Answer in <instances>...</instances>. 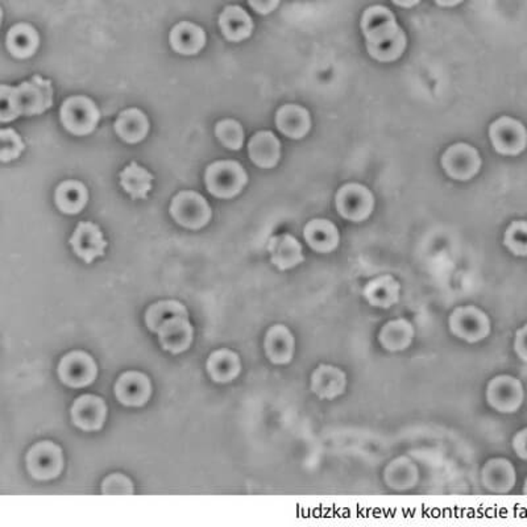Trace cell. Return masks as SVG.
Listing matches in <instances>:
<instances>
[{"label": "cell", "mask_w": 527, "mask_h": 527, "mask_svg": "<svg viewBox=\"0 0 527 527\" xmlns=\"http://www.w3.org/2000/svg\"><path fill=\"white\" fill-rule=\"evenodd\" d=\"M392 2H393L395 5H398V7L412 8L414 7V5H417L421 0H392Z\"/></svg>", "instance_id": "b9f144b4"}, {"label": "cell", "mask_w": 527, "mask_h": 527, "mask_svg": "<svg viewBox=\"0 0 527 527\" xmlns=\"http://www.w3.org/2000/svg\"><path fill=\"white\" fill-rule=\"evenodd\" d=\"M489 139L497 154L503 156H518L525 151L527 131L520 120L502 116L492 123L489 127Z\"/></svg>", "instance_id": "30bf717a"}, {"label": "cell", "mask_w": 527, "mask_h": 527, "mask_svg": "<svg viewBox=\"0 0 527 527\" xmlns=\"http://www.w3.org/2000/svg\"><path fill=\"white\" fill-rule=\"evenodd\" d=\"M482 482L492 493H509L517 482L513 462L506 458H492L482 470Z\"/></svg>", "instance_id": "ffe728a7"}, {"label": "cell", "mask_w": 527, "mask_h": 527, "mask_svg": "<svg viewBox=\"0 0 527 527\" xmlns=\"http://www.w3.org/2000/svg\"><path fill=\"white\" fill-rule=\"evenodd\" d=\"M512 447L518 458L527 462V427L515 433L512 439Z\"/></svg>", "instance_id": "ab89813d"}, {"label": "cell", "mask_w": 527, "mask_h": 527, "mask_svg": "<svg viewBox=\"0 0 527 527\" xmlns=\"http://www.w3.org/2000/svg\"><path fill=\"white\" fill-rule=\"evenodd\" d=\"M268 252L278 271H289L304 262L303 245L290 234L271 237Z\"/></svg>", "instance_id": "44dd1931"}, {"label": "cell", "mask_w": 527, "mask_h": 527, "mask_svg": "<svg viewBox=\"0 0 527 527\" xmlns=\"http://www.w3.org/2000/svg\"><path fill=\"white\" fill-rule=\"evenodd\" d=\"M523 494H526L527 496V477L525 480V484H523Z\"/></svg>", "instance_id": "ee69618b"}, {"label": "cell", "mask_w": 527, "mask_h": 527, "mask_svg": "<svg viewBox=\"0 0 527 527\" xmlns=\"http://www.w3.org/2000/svg\"><path fill=\"white\" fill-rule=\"evenodd\" d=\"M442 166L448 177L456 181L473 178L482 168L479 151L465 143L451 145L442 156Z\"/></svg>", "instance_id": "7c38bea8"}, {"label": "cell", "mask_w": 527, "mask_h": 527, "mask_svg": "<svg viewBox=\"0 0 527 527\" xmlns=\"http://www.w3.org/2000/svg\"><path fill=\"white\" fill-rule=\"evenodd\" d=\"M157 335L164 351L172 355H180L192 345L194 329L190 323L189 316H175L160 327Z\"/></svg>", "instance_id": "e0dca14e"}, {"label": "cell", "mask_w": 527, "mask_h": 527, "mask_svg": "<svg viewBox=\"0 0 527 527\" xmlns=\"http://www.w3.org/2000/svg\"><path fill=\"white\" fill-rule=\"evenodd\" d=\"M169 40L175 53L194 55L206 45V32L194 23L181 22L173 26Z\"/></svg>", "instance_id": "4316f807"}, {"label": "cell", "mask_w": 527, "mask_h": 527, "mask_svg": "<svg viewBox=\"0 0 527 527\" xmlns=\"http://www.w3.org/2000/svg\"><path fill=\"white\" fill-rule=\"evenodd\" d=\"M114 130L123 142L137 144L148 136L149 120L139 108H128L119 114Z\"/></svg>", "instance_id": "f1b7e54d"}, {"label": "cell", "mask_w": 527, "mask_h": 527, "mask_svg": "<svg viewBox=\"0 0 527 527\" xmlns=\"http://www.w3.org/2000/svg\"><path fill=\"white\" fill-rule=\"evenodd\" d=\"M503 245L518 257H527V222L515 221L506 228Z\"/></svg>", "instance_id": "d590c367"}, {"label": "cell", "mask_w": 527, "mask_h": 527, "mask_svg": "<svg viewBox=\"0 0 527 527\" xmlns=\"http://www.w3.org/2000/svg\"><path fill=\"white\" fill-rule=\"evenodd\" d=\"M264 351L269 362L274 365H286L295 353V338L285 324H273L266 331Z\"/></svg>", "instance_id": "d6986e66"}, {"label": "cell", "mask_w": 527, "mask_h": 527, "mask_svg": "<svg viewBox=\"0 0 527 527\" xmlns=\"http://www.w3.org/2000/svg\"><path fill=\"white\" fill-rule=\"evenodd\" d=\"M26 470L35 480L57 479L65 467L63 448L55 442L43 441L29 448L25 456Z\"/></svg>", "instance_id": "8992f818"}, {"label": "cell", "mask_w": 527, "mask_h": 527, "mask_svg": "<svg viewBox=\"0 0 527 527\" xmlns=\"http://www.w3.org/2000/svg\"><path fill=\"white\" fill-rule=\"evenodd\" d=\"M171 215L175 224L187 230H201L213 218L209 202L193 190H184L172 199Z\"/></svg>", "instance_id": "52a82bcc"}, {"label": "cell", "mask_w": 527, "mask_h": 527, "mask_svg": "<svg viewBox=\"0 0 527 527\" xmlns=\"http://www.w3.org/2000/svg\"><path fill=\"white\" fill-rule=\"evenodd\" d=\"M73 252L86 264L102 257L107 248L104 233L93 222H79L77 228L69 240Z\"/></svg>", "instance_id": "2e32d148"}, {"label": "cell", "mask_w": 527, "mask_h": 527, "mask_svg": "<svg viewBox=\"0 0 527 527\" xmlns=\"http://www.w3.org/2000/svg\"><path fill=\"white\" fill-rule=\"evenodd\" d=\"M175 316H189L186 307L180 301L164 300L152 303L145 312V324L149 331L157 333L160 327Z\"/></svg>", "instance_id": "836d02e7"}, {"label": "cell", "mask_w": 527, "mask_h": 527, "mask_svg": "<svg viewBox=\"0 0 527 527\" xmlns=\"http://www.w3.org/2000/svg\"><path fill=\"white\" fill-rule=\"evenodd\" d=\"M0 137H2L0 158H2L3 163L16 160L25 151V143L14 128H5V130L0 131Z\"/></svg>", "instance_id": "8d00e7d4"}, {"label": "cell", "mask_w": 527, "mask_h": 527, "mask_svg": "<svg viewBox=\"0 0 527 527\" xmlns=\"http://www.w3.org/2000/svg\"><path fill=\"white\" fill-rule=\"evenodd\" d=\"M0 122L8 123L19 116H36L53 105V85L49 79L34 75L19 86H0Z\"/></svg>", "instance_id": "7a4b0ae2"}, {"label": "cell", "mask_w": 527, "mask_h": 527, "mask_svg": "<svg viewBox=\"0 0 527 527\" xmlns=\"http://www.w3.org/2000/svg\"><path fill=\"white\" fill-rule=\"evenodd\" d=\"M102 493L108 496H118V494L134 493V484L130 477L123 473H111L102 482Z\"/></svg>", "instance_id": "74e56055"}, {"label": "cell", "mask_w": 527, "mask_h": 527, "mask_svg": "<svg viewBox=\"0 0 527 527\" xmlns=\"http://www.w3.org/2000/svg\"><path fill=\"white\" fill-rule=\"evenodd\" d=\"M58 377L69 388H86L98 377L95 360L85 351H72L58 363Z\"/></svg>", "instance_id": "8fae6325"}, {"label": "cell", "mask_w": 527, "mask_h": 527, "mask_svg": "<svg viewBox=\"0 0 527 527\" xmlns=\"http://www.w3.org/2000/svg\"><path fill=\"white\" fill-rule=\"evenodd\" d=\"M281 0H248L252 8L260 15L273 13L280 5Z\"/></svg>", "instance_id": "60d3db41"}, {"label": "cell", "mask_w": 527, "mask_h": 527, "mask_svg": "<svg viewBox=\"0 0 527 527\" xmlns=\"http://www.w3.org/2000/svg\"><path fill=\"white\" fill-rule=\"evenodd\" d=\"M347 385V373L338 365L319 364L310 377V391L319 400H336L345 393Z\"/></svg>", "instance_id": "9a60e30c"}, {"label": "cell", "mask_w": 527, "mask_h": 527, "mask_svg": "<svg viewBox=\"0 0 527 527\" xmlns=\"http://www.w3.org/2000/svg\"><path fill=\"white\" fill-rule=\"evenodd\" d=\"M487 403L500 414H513L525 401L522 383L512 374H497L485 389Z\"/></svg>", "instance_id": "ba28073f"}, {"label": "cell", "mask_w": 527, "mask_h": 527, "mask_svg": "<svg viewBox=\"0 0 527 527\" xmlns=\"http://www.w3.org/2000/svg\"><path fill=\"white\" fill-rule=\"evenodd\" d=\"M60 119L70 134L86 136L95 131L101 113L89 96L75 95L67 98L61 105Z\"/></svg>", "instance_id": "5b68a950"}, {"label": "cell", "mask_w": 527, "mask_h": 527, "mask_svg": "<svg viewBox=\"0 0 527 527\" xmlns=\"http://www.w3.org/2000/svg\"><path fill=\"white\" fill-rule=\"evenodd\" d=\"M206 369L213 382L228 383L239 376L242 372V362L236 353L222 348L211 353L207 359Z\"/></svg>", "instance_id": "f546056e"}, {"label": "cell", "mask_w": 527, "mask_h": 527, "mask_svg": "<svg viewBox=\"0 0 527 527\" xmlns=\"http://www.w3.org/2000/svg\"><path fill=\"white\" fill-rule=\"evenodd\" d=\"M114 393L122 405L128 408H142L151 400V379L143 372H124L116 380Z\"/></svg>", "instance_id": "5bb4252c"}, {"label": "cell", "mask_w": 527, "mask_h": 527, "mask_svg": "<svg viewBox=\"0 0 527 527\" xmlns=\"http://www.w3.org/2000/svg\"><path fill=\"white\" fill-rule=\"evenodd\" d=\"M434 2L441 7H455V5H461L462 0H434Z\"/></svg>", "instance_id": "7bdbcfd3"}, {"label": "cell", "mask_w": 527, "mask_h": 527, "mask_svg": "<svg viewBox=\"0 0 527 527\" xmlns=\"http://www.w3.org/2000/svg\"><path fill=\"white\" fill-rule=\"evenodd\" d=\"M362 31L369 55L380 63L398 60L405 52L406 35L391 10L383 5L369 7L363 14Z\"/></svg>", "instance_id": "6da1fadb"}, {"label": "cell", "mask_w": 527, "mask_h": 527, "mask_svg": "<svg viewBox=\"0 0 527 527\" xmlns=\"http://www.w3.org/2000/svg\"><path fill=\"white\" fill-rule=\"evenodd\" d=\"M278 131L290 139H303L312 128L309 111L298 104H285L277 111Z\"/></svg>", "instance_id": "83f0119b"}, {"label": "cell", "mask_w": 527, "mask_h": 527, "mask_svg": "<svg viewBox=\"0 0 527 527\" xmlns=\"http://www.w3.org/2000/svg\"><path fill=\"white\" fill-rule=\"evenodd\" d=\"M248 154L254 165L262 169H272L277 165L281 156L280 140L271 131H260L248 144Z\"/></svg>", "instance_id": "d4e9b609"}, {"label": "cell", "mask_w": 527, "mask_h": 527, "mask_svg": "<svg viewBox=\"0 0 527 527\" xmlns=\"http://www.w3.org/2000/svg\"><path fill=\"white\" fill-rule=\"evenodd\" d=\"M107 403L95 394H82L72 405L73 424L82 432H99L107 420Z\"/></svg>", "instance_id": "4fadbf2b"}, {"label": "cell", "mask_w": 527, "mask_h": 527, "mask_svg": "<svg viewBox=\"0 0 527 527\" xmlns=\"http://www.w3.org/2000/svg\"><path fill=\"white\" fill-rule=\"evenodd\" d=\"M219 26L228 41L240 43L247 40L254 32V20L240 5H227L219 16Z\"/></svg>", "instance_id": "484cf974"}, {"label": "cell", "mask_w": 527, "mask_h": 527, "mask_svg": "<svg viewBox=\"0 0 527 527\" xmlns=\"http://www.w3.org/2000/svg\"><path fill=\"white\" fill-rule=\"evenodd\" d=\"M415 338V329L406 318H395L386 322L380 329L377 341L383 350L397 353L408 350Z\"/></svg>", "instance_id": "7402d4cb"}, {"label": "cell", "mask_w": 527, "mask_h": 527, "mask_svg": "<svg viewBox=\"0 0 527 527\" xmlns=\"http://www.w3.org/2000/svg\"><path fill=\"white\" fill-rule=\"evenodd\" d=\"M8 52L19 60L32 57L39 48L40 37L36 28L26 23H19L7 32Z\"/></svg>", "instance_id": "1f68e13d"}, {"label": "cell", "mask_w": 527, "mask_h": 527, "mask_svg": "<svg viewBox=\"0 0 527 527\" xmlns=\"http://www.w3.org/2000/svg\"><path fill=\"white\" fill-rule=\"evenodd\" d=\"M448 329L459 341L476 344L491 335L492 322L482 307L476 304H462L451 313Z\"/></svg>", "instance_id": "3957f363"}, {"label": "cell", "mask_w": 527, "mask_h": 527, "mask_svg": "<svg viewBox=\"0 0 527 527\" xmlns=\"http://www.w3.org/2000/svg\"><path fill=\"white\" fill-rule=\"evenodd\" d=\"M403 288L400 281L391 274L372 278L363 289V297L374 309L389 310L401 300Z\"/></svg>", "instance_id": "ac0fdd59"}, {"label": "cell", "mask_w": 527, "mask_h": 527, "mask_svg": "<svg viewBox=\"0 0 527 527\" xmlns=\"http://www.w3.org/2000/svg\"><path fill=\"white\" fill-rule=\"evenodd\" d=\"M383 477L386 487L392 491L406 492L418 484L420 471L408 456H398L386 464Z\"/></svg>", "instance_id": "603a6c76"}, {"label": "cell", "mask_w": 527, "mask_h": 527, "mask_svg": "<svg viewBox=\"0 0 527 527\" xmlns=\"http://www.w3.org/2000/svg\"><path fill=\"white\" fill-rule=\"evenodd\" d=\"M513 348L515 355L527 363V323L515 331Z\"/></svg>", "instance_id": "f35d334b"}, {"label": "cell", "mask_w": 527, "mask_h": 527, "mask_svg": "<svg viewBox=\"0 0 527 527\" xmlns=\"http://www.w3.org/2000/svg\"><path fill=\"white\" fill-rule=\"evenodd\" d=\"M89 192L81 181L67 180L58 184L55 193V206L61 213L75 215L86 207Z\"/></svg>", "instance_id": "4dcf8cb0"}, {"label": "cell", "mask_w": 527, "mask_h": 527, "mask_svg": "<svg viewBox=\"0 0 527 527\" xmlns=\"http://www.w3.org/2000/svg\"><path fill=\"white\" fill-rule=\"evenodd\" d=\"M303 237L307 245L318 254H330L338 248L341 234L329 219H313L304 225Z\"/></svg>", "instance_id": "cb8c5ba5"}, {"label": "cell", "mask_w": 527, "mask_h": 527, "mask_svg": "<svg viewBox=\"0 0 527 527\" xmlns=\"http://www.w3.org/2000/svg\"><path fill=\"white\" fill-rule=\"evenodd\" d=\"M204 183L207 192L214 197L231 199L244 189L248 183V175L242 164L237 161H216L207 166Z\"/></svg>", "instance_id": "277c9868"}, {"label": "cell", "mask_w": 527, "mask_h": 527, "mask_svg": "<svg viewBox=\"0 0 527 527\" xmlns=\"http://www.w3.org/2000/svg\"><path fill=\"white\" fill-rule=\"evenodd\" d=\"M154 175L137 163H131L120 173V184L132 199H145L152 189Z\"/></svg>", "instance_id": "d6a6232c"}, {"label": "cell", "mask_w": 527, "mask_h": 527, "mask_svg": "<svg viewBox=\"0 0 527 527\" xmlns=\"http://www.w3.org/2000/svg\"><path fill=\"white\" fill-rule=\"evenodd\" d=\"M336 210L345 221H367L373 213L374 198L371 190L360 184H347L336 193Z\"/></svg>", "instance_id": "9c48e42d"}, {"label": "cell", "mask_w": 527, "mask_h": 527, "mask_svg": "<svg viewBox=\"0 0 527 527\" xmlns=\"http://www.w3.org/2000/svg\"><path fill=\"white\" fill-rule=\"evenodd\" d=\"M215 134L219 142L231 151H239L244 144V130L237 120L224 119L216 123Z\"/></svg>", "instance_id": "e575fe53"}]
</instances>
